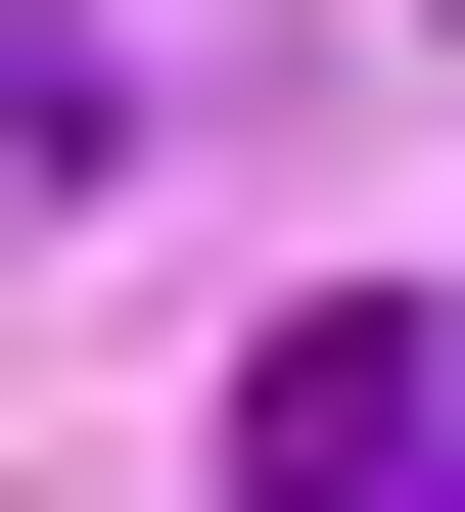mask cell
Returning a JSON list of instances; mask_svg holds the SVG:
<instances>
[{"label":"cell","instance_id":"6da1fadb","mask_svg":"<svg viewBox=\"0 0 465 512\" xmlns=\"http://www.w3.org/2000/svg\"><path fill=\"white\" fill-rule=\"evenodd\" d=\"M233 512H465V326H279V419H233Z\"/></svg>","mask_w":465,"mask_h":512}]
</instances>
